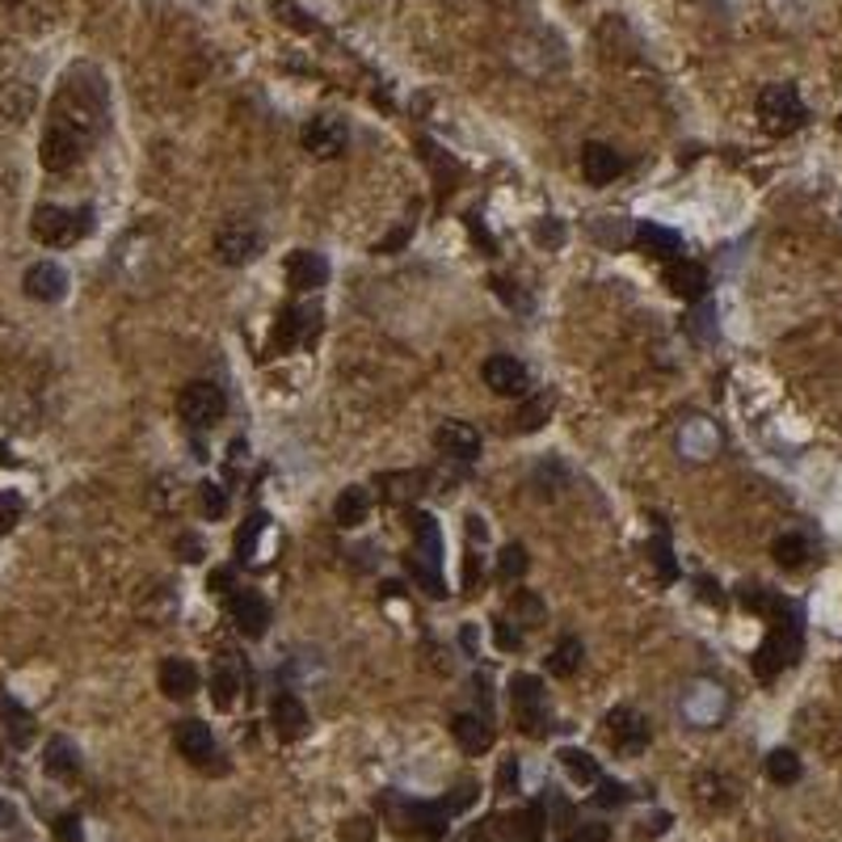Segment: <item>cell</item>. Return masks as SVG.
I'll use <instances>...</instances> for the list:
<instances>
[{"label":"cell","mask_w":842,"mask_h":842,"mask_svg":"<svg viewBox=\"0 0 842 842\" xmlns=\"http://www.w3.org/2000/svg\"><path fill=\"white\" fill-rule=\"evenodd\" d=\"M109 118V93H106V77L97 68H72L59 93L51 102V114H47V127H43V139H38V161L47 173H68L84 161V152L102 139Z\"/></svg>","instance_id":"1"},{"label":"cell","mask_w":842,"mask_h":842,"mask_svg":"<svg viewBox=\"0 0 842 842\" xmlns=\"http://www.w3.org/2000/svg\"><path fill=\"white\" fill-rule=\"evenodd\" d=\"M408 527H413V552L405 556V569L413 573V581L426 590L430 598H442L447 595V586H442V535H438V522L426 510H417V515L408 518Z\"/></svg>","instance_id":"2"},{"label":"cell","mask_w":842,"mask_h":842,"mask_svg":"<svg viewBox=\"0 0 842 842\" xmlns=\"http://www.w3.org/2000/svg\"><path fill=\"white\" fill-rule=\"evenodd\" d=\"M796 657H800V615H796L792 607H784V611L771 620V632H766V641H762L759 653H754V674H759L762 682L780 679Z\"/></svg>","instance_id":"3"},{"label":"cell","mask_w":842,"mask_h":842,"mask_svg":"<svg viewBox=\"0 0 842 842\" xmlns=\"http://www.w3.org/2000/svg\"><path fill=\"white\" fill-rule=\"evenodd\" d=\"M89 228H93V211L81 207V211H68V207H51V203H43L34 219H30V237L38 241V245L47 249H68L84 241L89 237Z\"/></svg>","instance_id":"4"},{"label":"cell","mask_w":842,"mask_h":842,"mask_svg":"<svg viewBox=\"0 0 842 842\" xmlns=\"http://www.w3.org/2000/svg\"><path fill=\"white\" fill-rule=\"evenodd\" d=\"M759 123L766 136H792L809 123V109L800 102L796 84H766L759 93Z\"/></svg>","instance_id":"5"},{"label":"cell","mask_w":842,"mask_h":842,"mask_svg":"<svg viewBox=\"0 0 842 842\" xmlns=\"http://www.w3.org/2000/svg\"><path fill=\"white\" fill-rule=\"evenodd\" d=\"M380 814L392 821V830L401 834H430L438 839L447 830V809L442 805H426V800H401L396 792H388L380 800Z\"/></svg>","instance_id":"6"},{"label":"cell","mask_w":842,"mask_h":842,"mask_svg":"<svg viewBox=\"0 0 842 842\" xmlns=\"http://www.w3.org/2000/svg\"><path fill=\"white\" fill-rule=\"evenodd\" d=\"M510 712H515V725L527 737H544L547 725V691L535 674H515L510 679Z\"/></svg>","instance_id":"7"},{"label":"cell","mask_w":842,"mask_h":842,"mask_svg":"<svg viewBox=\"0 0 842 842\" xmlns=\"http://www.w3.org/2000/svg\"><path fill=\"white\" fill-rule=\"evenodd\" d=\"M223 413H228V396H223L219 383L194 380L177 392V417H182L191 430H211Z\"/></svg>","instance_id":"8"},{"label":"cell","mask_w":842,"mask_h":842,"mask_svg":"<svg viewBox=\"0 0 842 842\" xmlns=\"http://www.w3.org/2000/svg\"><path fill=\"white\" fill-rule=\"evenodd\" d=\"M262 249H266V237L249 219H228L216 232V257L223 266H249L262 257Z\"/></svg>","instance_id":"9"},{"label":"cell","mask_w":842,"mask_h":842,"mask_svg":"<svg viewBox=\"0 0 842 842\" xmlns=\"http://www.w3.org/2000/svg\"><path fill=\"white\" fill-rule=\"evenodd\" d=\"M649 720L636 707H611L607 712V746L624 759H636L649 750Z\"/></svg>","instance_id":"10"},{"label":"cell","mask_w":842,"mask_h":842,"mask_svg":"<svg viewBox=\"0 0 842 842\" xmlns=\"http://www.w3.org/2000/svg\"><path fill=\"white\" fill-rule=\"evenodd\" d=\"M346 143H350V131H346V123L333 118V114H316V118L303 127V152L316 157V161H337V157L346 152Z\"/></svg>","instance_id":"11"},{"label":"cell","mask_w":842,"mask_h":842,"mask_svg":"<svg viewBox=\"0 0 842 842\" xmlns=\"http://www.w3.org/2000/svg\"><path fill=\"white\" fill-rule=\"evenodd\" d=\"M228 615H232V624H237L241 636L257 641V636H266V627H270V602L257 595V590H249V586H237V590L228 595Z\"/></svg>","instance_id":"12"},{"label":"cell","mask_w":842,"mask_h":842,"mask_svg":"<svg viewBox=\"0 0 842 842\" xmlns=\"http://www.w3.org/2000/svg\"><path fill=\"white\" fill-rule=\"evenodd\" d=\"M312 337H316V312L299 308V303H287L270 328V354L296 350L299 342H312Z\"/></svg>","instance_id":"13"},{"label":"cell","mask_w":842,"mask_h":842,"mask_svg":"<svg viewBox=\"0 0 842 842\" xmlns=\"http://www.w3.org/2000/svg\"><path fill=\"white\" fill-rule=\"evenodd\" d=\"M481 376H485V383H489V392H497V396H515V401H522L527 388H531V371L518 362L515 354H493V358H485Z\"/></svg>","instance_id":"14"},{"label":"cell","mask_w":842,"mask_h":842,"mask_svg":"<svg viewBox=\"0 0 842 842\" xmlns=\"http://www.w3.org/2000/svg\"><path fill=\"white\" fill-rule=\"evenodd\" d=\"M173 746H177L182 759L194 762V766H203V771H211V759H219V746H216V737H211V729H207L203 720H194V716H186V720L173 725Z\"/></svg>","instance_id":"15"},{"label":"cell","mask_w":842,"mask_h":842,"mask_svg":"<svg viewBox=\"0 0 842 842\" xmlns=\"http://www.w3.org/2000/svg\"><path fill=\"white\" fill-rule=\"evenodd\" d=\"M666 287L682 299V303H704L707 296V270L700 262H691V257H674L670 266H666Z\"/></svg>","instance_id":"16"},{"label":"cell","mask_w":842,"mask_h":842,"mask_svg":"<svg viewBox=\"0 0 842 842\" xmlns=\"http://www.w3.org/2000/svg\"><path fill=\"white\" fill-rule=\"evenodd\" d=\"M270 729L278 741H299L308 734V707L291 691H278L270 704Z\"/></svg>","instance_id":"17"},{"label":"cell","mask_w":842,"mask_h":842,"mask_svg":"<svg viewBox=\"0 0 842 842\" xmlns=\"http://www.w3.org/2000/svg\"><path fill=\"white\" fill-rule=\"evenodd\" d=\"M624 173V157L611 148V143H586L581 148V177L590 182V186H611L615 177Z\"/></svg>","instance_id":"18"},{"label":"cell","mask_w":842,"mask_h":842,"mask_svg":"<svg viewBox=\"0 0 842 842\" xmlns=\"http://www.w3.org/2000/svg\"><path fill=\"white\" fill-rule=\"evenodd\" d=\"M22 287H26L30 299H38V303H59V299L68 296V274L64 266H55V262H34L22 278Z\"/></svg>","instance_id":"19"},{"label":"cell","mask_w":842,"mask_h":842,"mask_svg":"<svg viewBox=\"0 0 842 842\" xmlns=\"http://www.w3.org/2000/svg\"><path fill=\"white\" fill-rule=\"evenodd\" d=\"M435 447L447 455V460H476L481 455V435L468 426V422H442L435 430Z\"/></svg>","instance_id":"20"},{"label":"cell","mask_w":842,"mask_h":842,"mask_svg":"<svg viewBox=\"0 0 842 842\" xmlns=\"http://www.w3.org/2000/svg\"><path fill=\"white\" fill-rule=\"evenodd\" d=\"M287 282H291L296 291H316V287L328 282V262L321 253H312V249H296V253L287 257Z\"/></svg>","instance_id":"21"},{"label":"cell","mask_w":842,"mask_h":842,"mask_svg":"<svg viewBox=\"0 0 842 842\" xmlns=\"http://www.w3.org/2000/svg\"><path fill=\"white\" fill-rule=\"evenodd\" d=\"M451 737L460 741L463 754H485V750L493 746L489 716H476V712H455V716H451Z\"/></svg>","instance_id":"22"},{"label":"cell","mask_w":842,"mask_h":842,"mask_svg":"<svg viewBox=\"0 0 842 842\" xmlns=\"http://www.w3.org/2000/svg\"><path fill=\"white\" fill-rule=\"evenodd\" d=\"M632 241H636V249H641L645 257H657V262H674L682 249L679 232H674V228H661V223H636Z\"/></svg>","instance_id":"23"},{"label":"cell","mask_w":842,"mask_h":842,"mask_svg":"<svg viewBox=\"0 0 842 842\" xmlns=\"http://www.w3.org/2000/svg\"><path fill=\"white\" fill-rule=\"evenodd\" d=\"M157 682H161V691L169 700H191L194 691H198V670L186 657H164Z\"/></svg>","instance_id":"24"},{"label":"cell","mask_w":842,"mask_h":842,"mask_svg":"<svg viewBox=\"0 0 842 842\" xmlns=\"http://www.w3.org/2000/svg\"><path fill=\"white\" fill-rule=\"evenodd\" d=\"M43 771L51 780H77L81 775V750L68 737H51L47 750H43Z\"/></svg>","instance_id":"25"},{"label":"cell","mask_w":842,"mask_h":842,"mask_svg":"<svg viewBox=\"0 0 842 842\" xmlns=\"http://www.w3.org/2000/svg\"><path fill=\"white\" fill-rule=\"evenodd\" d=\"M695 800L704 805L707 814H725L737 800L734 780H729V775H716V771H704V775L695 780Z\"/></svg>","instance_id":"26"},{"label":"cell","mask_w":842,"mask_h":842,"mask_svg":"<svg viewBox=\"0 0 842 842\" xmlns=\"http://www.w3.org/2000/svg\"><path fill=\"white\" fill-rule=\"evenodd\" d=\"M367 515H371V493L362 489V485H350V489L337 493V501H333L337 527H362Z\"/></svg>","instance_id":"27"},{"label":"cell","mask_w":842,"mask_h":842,"mask_svg":"<svg viewBox=\"0 0 842 842\" xmlns=\"http://www.w3.org/2000/svg\"><path fill=\"white\" fill-rule=\"evenodd\" d=\"M237 691H241V679H237V670H232V653H223L216 666H211V704L219 712H228V707L237 704Z\"/></svg>","instance_id":"28"},{"label":"cell","mask_w":842,"mask_h":842,"mask_svg":"<svg viewBox=\"0 0 842 842\" xmlns=\"http://www.w3.org/2000/svg\"><path fill=\"white\" fill-rule=\"evenodd\" d=\"M771 556H775L780 569H805L809 556H814V544H809L800 531H784V535L771 544Z\"/></svg>","instance_id":"29"},{"label":"cell","mask_w":842,"mask_h":842,"mask_svg":"<svg viewBox=\"0 0 842 842\" xmlns=\"http://www.w3.org/2000/svg\"><path fill=\"white\" fill-rule=\"evenodd\" d=\"M581 657H586L581 641H577V636H561L556 649L547 653V674H552V679H573V674L581 670Z\"/></svg>","instance_id":"30"},{"label":"cell","mask_w":842,"mask_h":842,"mask_svg":"<svg viewBox=\"0 0 842 842\" xmlns=\"http://www.w3.org/2000/svg\"><path fill=\"white\" fill-rule=\"evenodd\" d=\"M800 775H805V766H800V754H796V750H784V746H780V750L766 754V780H771V784L792 788Z\"/></svg>","instance_id":"31"},{"label":"cell","mask_w":842,"mask_h":842,"mask_svg":"<svg viewBox=\"0 0 842 842\" xmlns=\"http://www.w3.org/2000/svg\"><path fill=\"white\" fill-rule=\"evenodd\" d=\"M0 716H4V729L13 737V746H26L30 737H34V716L13 695H0Z\"/></svg>","instance_id":"32"},{"label":"cell","mask_w":842,"mask_h":842,"mask_svg":"<svg viewBox=\"0 0 842 842\" xmlns=\"http://www.w3.org/2000/svg\"><path fill=\"white\" fill-rule=\"evenodd\" d=\"M556 759H561V766L569 771L573 784H581V788L602 780V771H598V759H590V754H586V750H577V746H565Z\"/></svg>","instance_id":"33"},{"label":"cell","mask_w":842,"mask_h":842,"mask_svg":"<svg viewBox=\"0 0 842 842\" xmlns=\"http://www.w3.org/2000/svg\"><path fill=\"white\" fill-rule=\"evenodd\" d=\"M422 481H426L422 472H383L380 489L392 506H401V501H408V497H417V493H422Z\"/></svg>","instance_id":"34"},{"label":"cell","mask_w":842,"mask_h":842,"mask_svg":"<svg viewBox=\"0 0 842 842\" xmlns=\"http://www.w3.org/2000/svg\"><path fill=\"white\" fill-rule=\"evenodd\" d=\"M737 598H741V607H746V611H754V615H766V620H775V615L788 607L784 598L775 595V590H766V586H741V590H737Z\"/></svg>","instance_id":"35"},{"label":"cell","mask_w":842,"mask_h":842,"mask_svg":"<svg viewBox=\"0 0 842 842\" xmlns=\"http://www.w3.org/2000/svg\"><path fill=\"white\" fill-rule=\"evenodd\" d=\"M547 417H552V401H547V396H527L510 422H515L518 435H535Z\"/></svg>","instance_id":"36"},{"label":"cell","mask_w":842,"mask_h":842,"mask_svg":"<svg viewBox=\"0 0 842 842\" xmlns=\"http://www.w3.org/2000/svg\"><path fill=\"white\" fill-rule=\"evenodd\" d=\"M527 565H531V561H527V547L506 544L497 552V581H501V586H515L518 577L527 573Z\"/></svg>","instance_id":"37"},{"label":"cell","mask_w":842,"mask_h":842,"mask_svg":"<svg viewBox=\"0 0 842 842\" xmlns=\"http://www.w3.org/2000/svg\"><path fill=\"white\" fill-rule=\"evenodd\" d=\"M510 615H515V624H522V627H540L544 624V602L531 595V590H515V598H510Z\"/></svg>","instance_id":"38"},{"label":"cell","mask_w":842,"mask_h":842,"mask_svg":"<svg viewBox=\"0 0 842 842\" xmlns=\"http://www.w3.org/2000/svg\"><path fill=\"white\" fill-rule=\"evenodd\" d=\"M9 13H18V18H26V22H47L55 9H59V0H0Z\"/></svg>","instance_id":"39"},{"label":"cell","mask_w":842,"mask_h":842,"mask_svg":"<svg viewBox=\"0 0 842 842\" xmlns=\"http://www.w3.org/2000/svg\"><path fill=\"white\" fill-rule=\"evenodd\" d=\"M198 501H203V515L207 518L228 515V489L216 485V481H203V485H198Z\"/></svg>","instance_id":"40"},{"label":"cell","mask_w":842,"mask_h":842,"mask_svg":"<svg viewBox=\"0 0 842 842\" xmlns=\"http://www.w3.org/2000/svg\"><path fill=\"white\" fill-rule=\"evenodd\" d=\"M22 522V497L9 489H0V535H9Z\"/></svg>","instance_id":"41"},{"label":"cell","mask_w":842,"mask_h":842,"mask_svg":"<svg viewBox=\"0 0 842 842\" xmlns=\"http://www.w3.org/2000/svg\"><path fill=\"white\" fill-rule=\"evenodd\" d=\"M595 800L602 805V809H611V805L620 809V805H627V800H632V792H627L624 784H615V780H598V796H595Z\"/></svg>","instance_id":"42"},{"label":"cell","mask_w":842,"mask_h":842,"mask_svg":"<svg viewBox=\"0 0 842 842\" xmlns=\"http://www.w3.org/2000/svg\"><path fill=\"white\" fill-rule=\"evenodd\" d=\"M493 641H497V649H506V653L522 649V632H518L506 615H501V620H493Z\"/></svg>","instance_id":"43"},{"label":"cell","mask_w":842,"mask_h":842,"mask_svg":"<svg viewBox=\"0 0 842 842\" xmlns=\"http://www.w3.org/2000/svg\"><path fill=\"white\" fill-rule=\"evenodd\" d=\"M55 839H59V842H81V839H84V826H81V817H77V814H64V817H55Z\"/></svg>","instance_id":"44"},{"label":"cell","mask_w":842,"mask_h":842,"mask_svg":"<svg viewBox=\"0 0 842 842\" xmlns=\"http://www.w3.org/2000/svg\"><path fill=\"white\" fill-rule=\"evenodd\" d=\"M371 834H376V830H371L367 817H354V821L342 826V842H371Z\"/></svg>","instance_id":"45"},{"label":"cell","mask_w":842,"mask_h":842,"mask_svg":"<svg viewBox=\"0 0 842 842\" xmlns=\"http://www.w3.org/2000/svg\"><path fill=\"white\" fill-rule=\"evenodd\" d=\"M649 556L657 561L661 577H674V561H670V544H666V540H653V544H649Z\"/></svg>","instance_id":"46"},{"label":"cell","mask_w":842,"mask_h":842,"mask_svg":"<svg viewBox=\"0 0 842 842\" xmlns=\"http://www.w3.org/2000/svg\"><path fill=\"white\" fill-rule=\"evenodd\" d=\"M207 590H211V595H232V590H237V577H232V569H211V577H207Z\"/></svg>","instance_id":"47"},{"label":"cell","mask_w":842,"mask_h":842,"mask_svg":"<svg viewBox=\"0 0 842 842\" xmlns=\"http://www.w3.org/2000/svg\"><path fill=\"white\" fill-rule=\"evenodd\" d=\"M18 834V809L9 800H0V842H9Z\"/></svg>","instance_id":"48"},{"label":"cell","mask_w":842,"mask_h":842,"mask_svg":"<svg viewBox=\"0 0 842 842\" xmlns=\"http://www.w3.org/2000/svg\"><path fill=\"white\" fill-rule=\"evenodd\" d=\"M535 241H540V245H561V241H565V228H561L556 219H547V223L535 228Z\"/></svg>","instance_id":"49"},{"label":"cell","mask_w":842,"mask_h":842,"mask_svg":"<svg viewBox=\"0 0 842 842\" xmlns=\"http://www.w3.org/2000/svg\"><path fill=\"white\" fill-rule=\"evenodd\" d=\"M497 792H518V762L515 759H506L501 762V775H497Z\"/></svg>","instance_id":"50"},{"label":"cell","mask_w":842,"mask_h":842,"mask_svg":"<svg viewBox=\"0 0 842 842\" xmlns=\"http://www.w3.org/2000/svg\"><path fill=\"white\" fill-rule=\"evenodd\" d=\"M177 552H182V561H203V544H198V535H182L177 540Z\"/></svg>","instance_id":"51"},{"label":"cell","mask_w":842,"mask_h":842,"mask_svg":"<svg viewBox=\"0 0 842 842\" xmlns=\"http://www.w3.org/2000/svg\"><path fill=\"white\" fill-rule=\"evenodd\" d=\"M700 598H704V602H716V607L725 602V595H720V586H712L707 577H700Z\"/></svg>","instance_id":"52"},{"label":"cell","mask_w":842,"mask_h":842,"mask_svg":"<svg viewBox=\"0 0 842 842\" xmlns=\"http://www.w3.org/2000/svg\"><path fill=\"white\" fill-rule=\"evenodd\" d=\"M468 540H481V544H485V518L481 515H468Z\"/></svg>","instance_id":"53"},{"label":"cell","mask_w":842,"mask_h":842,"mask_svg":"<svg viewBox=\"0 0 842 842\" xmlns=\"http://www.w3.org/2000/svg\"><path fill=\"white\" fill-rule=\"evenodd\" d=\"M602 839H607V830H602V826H590V830H586V842H602Z\"/></svg>","instance_id":"54"},{"label":"cell","mask_w":842,"mask_h":842,"mask_svg":"<svg viewBox=\"0 0 842 842\" xmlns=\"http://www.w3.org/2000/svg\"><path fill=\"white\" fill-rule=\"evenodd\" d=\"M839 131H842V114H839Z\"/></svg>","instance_id":"55"}]
</instances>
